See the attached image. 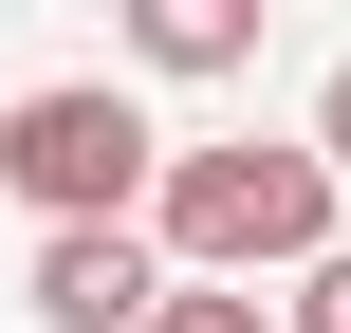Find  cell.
I'll return each mask as SVG.
<instances>
[{"label": "cell", "mask_w": 351, "mask_h": 333, "mask_svg": "<svg viewBox=\"0 0 351 333\" xmlns=\"http://www.w3.org/2000/svg\"><path fill=\"white\" fill-rule=\"evenodd\" d=\"M148 333H296V315H278L259 278H185V297H167V315H148Z\"/></svg>", "instance_id": "5"}, {"label": "cell", "mask_w": 351, "mask_h": 333, "mask_svg": "<svg viewBox=\"0 0 351 333\" xmlns=\"http://www.w3.org/2000/svg\"><path fill=\"white\" fill-rule=\"evenodd\" d=\"M111 37H130V74H167V93H222V74H259L278 0H111Z\"/></svg>", "instance_id": "4"}, {"label": "cell", "mask_w": 351, "mask_h": 333, "mask_svg": "<svg viewBox=\"0 0 351 333\" xmlns=\"http://www.w3.org/2000/svg\"><path fill=\"white\" fill-rule=\"evenodd\" d=\"M37 333H148L185 297V260H167V222H37Z\"/></svg>", "instance_id": "3"}, {"label": "cell", "mask_w": 351, "mask_h": 333, "mask_svg": "<svg viewBox=\"0 0 351 333\" xmlns=\"http://www.w3.org/2000/svg\"><path fill=\"white\" fill-rule=\"evenodd\" d=\"M278 315H296V333H351V241L315 260V278H296V297H278Z\"/></svg>", "instance_id": "6"}, {"label": "cell", "mask_w": 351, "mask_h": 333, "mask_svg": "<svg viewBox=\"0 0 351 333\" xmlns=\"http://www.w3.org/2000/svg\"><path fill=\"white\" fill-rule=\"evenodd\" d=\"M333 148H315V130H241V148H167V204H148V222H167V260H185V278H315V260H333Z\"/></svg>", "instance_id": "1"}, {"label": "cell", "mask_w": 351, "mask_h": 333, "mask_svg": "<svg viewBox=\"0 0 351 333\" xmlns=\"http://www.w3.org/2000/svg\"><path fill=\"white\" fill-rule=\"evenodd\" d=\"M0 185H19L37 222H148V204H167V130H148V93L56 74V93L0 111Z\"/></svg>", "instance_id": "2"}, {"label": "cell", "mask_w": 351, "mask_h": 333, "mask_svg": "<svg viewBox=\"0 0 351 333\" xmlns=\"http://www.w3.org/2000/svg\"><path fill=\"white\" fill-rule=\"evenodd\" d=\"M315 148H333V167H351V56H333V74H315Z\"/></svg>", "instance_id": "7"}]
</instances>
